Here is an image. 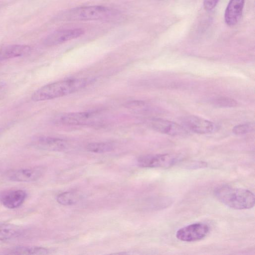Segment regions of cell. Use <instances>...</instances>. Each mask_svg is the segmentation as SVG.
<instances>
[{"mask_svg": "<svg viewBox=\"0 0 255 255\" xmlns=\"http://www.w3.org/2000/svg\"><path fill=\"white\" fill-rule=\"evenodd\" d=\"M95 81L94 78H79L67 79L44 85L31 95L35 102L46 101L62 97L80 90Z\"/></svg>", "mask_w": 255, "mask_h": 255, "instance_id": "1", "label": "cell"}, {"mask_svg": "<svg viewBox=\"0 0 255 255\" xmlns=\"http://www.w3.org/2000/svg\"><path fill=\"white\" fill-rule=\"evenodd\" d=\"M214 195L223 204L234 209H249L255 205L254 194L248 189L222 185L215 189Z\"/></svg>", "mask_w": 255, "mask_h": 255, "instance_id": "2", "label": "cell"}, {"mask_svg": "<svg viewBox=\"0 0 255 255\" xmlns=\"http://www.w3.org/2000/svg\"><path fill=\"white\" fill-rule=\"evenodd\" d=\"M118 14L113 9L103 5L84 6L72 8L60 13L57 19L62 21L106 20Z\"/></svg>", "mask_w": 255, "mask_h": 255, "instance_id": "3", "label": "cell"}, {"mask_svg": "<svg viewBox=\"0 0 255 255\" xmlns=\"http://www.w3.org/2000/svg\"><path fill=\"white\" fill-rule=\"evenodd\" d=\"M101 119L98 113L76 112L60 115L56 118L55 122L66 126H88L99 123Z\"/></svg>", "mask_w": 255, "mask_h": 255, "instance_id": "4", "label": "cell"}, {"mask_svg": "<svg viewBox=\"0 0 255 255\" xmlns=\"http://www.w3.org/2000/svg\"><path fill=\"white\" fill-rule=\"evenodd\" d=\"M180 160L177 155L170 154H148L137 159V164L145 168L170 167Z\"/></svg>", "mask_w": 255, "mask_h": 255, "instance_id": "5", "label": "cell"}, {"mask_svg": "<svg viewBox=\"0 0 255 255\" xmlns=\"http://www.w3.org/2000/svg\"><path fill=\"white\" fill-rule=\"evenodd\" d=\"M209 230V227L206 224L196 223L179 229L176 233V237L183 242H193L204 239Z\"/></svg>", "mask_w": 255, "mask_h": 255, "instance_id": "6", "label": "cell"}, {"mask_svg": "<svg viewBox=\"0 0 255 255\" xmlns=\"http://www.w3.org/2000/svg\"><path fill=\"white\" fill-rule=\"evenodd\" d=\"M181 124L187 130L198 134L212 133L216 129V125L213 122L193 115L183 117L181 120Z\"/></svg>", "mask_w": 255, "mask_h": 255, "instance_id": "7", "label": "cell"}, {"mask_svg": "<svg viewBox=\"0 0 255 255\" xmlns=\"http://www.w3.org/2000/svg\"><path fill=\"white\" fill-rule=\"evenodd\" d=\"M84 33L82 29L77 28L57 30L47 35L44 39L43 43L47 46L58 45L77 38Z\"/></svg>", "mask_w": 255, "mask_h": 255, "instance_id": "8", "label": "cell"}, {"mask_svg": "<svg viewBox=\"0 0 255 255\" xmlns=\"http://www.w3.org/2000/svg\"><path fill=\"white\" fill-rule=\"evenodd\" d=\"M43 172V168L39 167L18 168L8 171L6 177L11 181L30 182L39 179Z\"/></svg>", "mask_w": 255, "mask_h": 255, "instance_id": "9", "label": "cell"}, {"mask_svg": "<svg viewBox=\"0 0 255 255\" xmlns=\"http://www.w3.org/2000/svg\"><path fill=\"white\" fill-rule=\"evenodd\" d=\"M149 125L154 130L171 136H183L188 133L182 125L164 119H153L149 122Z\"/></svg>", "mask_w": 255, "mask_h": 255, "instance_id": "10", "label": "cell"}, {"mask_svg": "<svg viewBox=\"0 0 255 255\" xmlns=\"http://www.w3.org/2000/svg\"><path fill=\"white\" fill-rule=\"evenodd\" d=\"M27 196L25 191L21 189H11L4 191L0 194V202L5 207L13 209L20 207Z\"/></svg>", "mask_w": 255, "mask_h": 255, "instance_id": "11", "label": "cell"}, {"mask_svg": "<svg viewBox=\"0 0 255 255\" xmlns=\"http://www.w3.org/2000/svg\"><path fill=\"white\" fill-rule=\"evenodd\" d=\"M32 144L38 149L52 151H63L67 147L64 139L50 136L37 137L33 140Z\"/></svg>", "mask_w": 255, "mask_h": 255, "instance_id": "12", "label": "cell"}, {"mask_svg": "<svg viewBox=\"0 0 255 255\" xmlns=\"http://www.w3.org/2000/svg\"><path fill=\"white\" fill-rule=\"evenodd\" d=\"M245 0H230L225 10L226 23L230 26L236 25L240 19Z\"/></svg>", "mask_w": 255, "mask_h": 255, "instance_id": "13", "label": "cell"}, {"mask_svg": "<svg viewBox=\"0 0 255 255\" xmlns=\"http://www.w3.org/2000/svg\"><path fill=\"white\" fill-rule=\"evenodd\" d=\"M30 50V47L27 45L11 44L5 46L0 49V61L26 55Z\"/></svg>", "mask_w": 255, "mask_h": 255, "instance_id": "14", "label": "cell"}, {"mask_svg": "<svg viewBox=\"0 0 255 255\" xmlns=\"http://www.w3.org/2000/svg\"><path fill=\"white\" fill-rule=\"evenodd\" d=\"M24 234L20 227L10 224H0V241H8L17 239Z\"/></svg>", "mask_w": 255, "mask_h": 255, "instance_id": "15", "label": "cell"}, {"mask_svg": "<svg viewBox=\"0 0 255 255\" xmlns=\"http://www.w3.org/2000/svg\"><path fill=\"white\" fill-rule=\"evenodd\" d=\"M5 252L4 254L10 255H47L50 251L41 247L18 246L8 249Z\"/></svg>", "mask_w": 255, "mask_h": 255, "instance_id": "16", "label": "cell"}, {"mask_svg": "<svg viewBox=\"0 0 255 255\" xmlns=\"http://www.w3.org/2000/svg\"><path fill=\"white\" fill-rule=\"evenodd\" d=\"M88 151L94 153H105L114 149L112 143L108 142H92L86 146Z\"/></svg>", "mask_w": 255, "mask_h": 255, "instance_id": "17", "label": "cell"}, {"mask_svg": "<svg viewBox=\"0 0 255 255\" xmlns=\"http://www.w3.org/2000/svg\"><path fill=\"white\" fill-rule=\"evenodd\" d=\"M78 195L73 192H65L59 194L56 197L57 201L63 205H71L77 202Z\"/></svg>", "mask_w": 255, "mask_h": 255, "instance_id": "18", "label": "cell"}, {"mask_svg": "<svg viewBox=\"0 0 255 255\" xmlns=\"http://www.w3.org/2000/svg\"><path fill=\"white\" fill-rule=\"evenodd\" d=\"M213 104L219 108H232L238 104L237 102L230 98L221 97L213 100Z\"/></svg>", "mask_w": 255, "mask_h": 255, "instance_id": "19", "label": "cell"}, {"mask_svg": "<svg viewBox=\"0 0 255 255\" xmlns=\"http://www.w3.org/2000/svg\"><path fill=\"white\" fill-rule=\"evenodd\" d=\"M252 129V126L249 124H243L235 126L233 132L236 135H242L248 133Z\"/></svg>", "mask_w": 255, "mask_h": 255, "instance_id": "20", "label": "cell"}, {"mask_svg": "<svg viewBox=\"0 0 255 255\" xmlns=\"http://www.w3.org/2000/svg\"><path fill=\"white\" fill-rule=\"evenodd\" d=\"M219 1V0H204V7L207 11H211L216 7Z\"/></svg>", "mask_w": 255, "mask_h": 255, "instance_id": "21", "label": "cell"}, {"mask_svg": "<svg viewBox=\"0 0 255 255\" xmlns=\"http://www.w3.org/2000/svg\"><path fill=\"white\" fill-rule=\"evenodd\" d=\"M1 132H2V130H1V128H0V135L1 133Z\"/></svg>", "mask_w": 255, "mask_h": 255, "instance_id": "22", "label": "cell"}]
</instances>
